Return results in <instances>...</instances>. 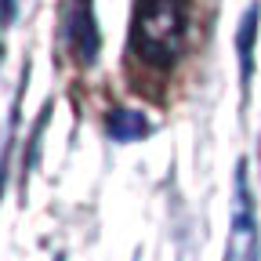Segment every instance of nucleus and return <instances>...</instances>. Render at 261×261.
Returning <instances> with one entry per match:
<instances>
[{"label": "nucleus", "instance_id": "4", "mask_svg": "<svg viewBox=\"0 0 261 261\" xmlns=\"http://www.w3.org/2000/svg\"><path fill=\"white\" fill-rule=\"evenodd\" d=\"M106 127H109V138L113 142H138V138L149 135V120L138 109H113L109 120H106Z\"/></svg>", "mask_w": 261, "mask_h": 261}, {"label": "nucleus", "instance_id": "3", "mask_svg": "<svg viewBox=\"0 0 261 261\" xmlns=\"http://www.w3.org/2000/svg\"><path fill=\"white\" fill-rule=\"evenodd\" d=\"M65 44L80 65H94L98 58V25L91 15V0H73L65 8Z\"/></svg>", "mask_w": 261, "mask_h": 261}, {"label": "nucleus", "instance_id": "5", "mask_svg": "<svg viewBox=\"0 0 261 261\" xmlns=\"http://www.w3.org/2000/svg\"><path fill=\"white\" fill-rule=\"evenodd\" d=\"M257 18H261V8L257 4H250L247 8V15H243V22H240V40H236V47H240V69H243V80L250 76V51H254V33H257Z\"/></svg>", "mask_w": 261, "mask_h": 261}, {"label": "nucleus", "instance_id": "1", "mask_svg": "<svg viewBox=\"0 0 261 261\" xmlns=\"http://www.w3.org/2000/svg\"><path fill=\"white\" fill-rule=\"evenodd\" d=\"M189 29V0H135L130 55L152 69H171Z\"/></svg>", "mask_w": 261, "mask_h": 261}, {"label": "nucleus", "instance_id": "2", "mask_svg": "<svg viewBox=\"0 0 261 261\" xmlns=\"http://www.w3.org/2000/svg\"><path fill=\"white\" fill-rule=\"evenodd\" d=\"M261 240H257V214L254 200L247 189V163H240L236 171V211L232 225H228V243H225V261H257Z\"/></svg>", "mask_w": 261, "mask_h": 261}]
</instances>
